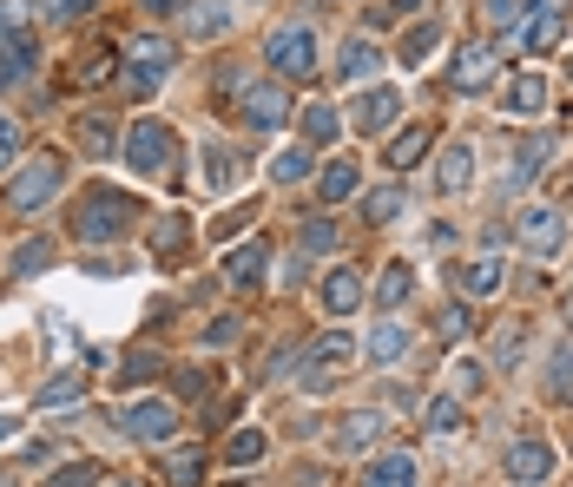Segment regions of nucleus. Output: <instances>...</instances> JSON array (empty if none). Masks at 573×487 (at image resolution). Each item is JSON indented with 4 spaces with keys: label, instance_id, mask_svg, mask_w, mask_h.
<instances>
[{
    "label": "nucleus",
    "instance_id": "11",
    "mask_svg": "<svg viewBox=\"0 0 573 487\" xmlns=\"http://www.w3.org/2000/svg\"><path fill=\"white\" fill-rule=\"evenodd\" d=\"M284 106H290L284 86H264V79L244 86V125H251V132H277V125H284Z\"/></svg>",
    "mask_w": 573,
    "mask_h": 487
},
{
    "label": "nucleus",
    "instance_id": "43",
    "mask_svg": "<svg viewBox=\"0 0 573 487\" xmlns=\"http://www.w3.org/2000/svg\"><path fill=\"white\" fill-rule=\"evenodd\" d=\"M92 482H99V468H92V462H66V468H59L46 487H92Z\"/></svg>",
    "mask_w": 573,
    "mask_h": 487
},
{
    "label": "nucleus",
    "instance_id": "15",
    "mask_svg": "<svg viewBox=\"0 0 573 487\" xmlns=\"http://www.w3.org/2000/svg\"><path fill=\"white\" fill-rule=\"evenodd\" d=\"M488 73H495V53L488 46H462L455 66H449V86L455 92H475V86H488Z\"/></svg>",
    "mask_w": 573,
    "mask_h": 487
},
{
    "label": "nucleus",
    "instance_id": "39",
    "mask_svg": "<svg viewBox=\"0 0 573 487\" xmlns=\"http://www.w3.org/2000/svg\"><path fill=\"white\" fill-rule=\"evenodd\" d=\"M79 389H86L79 376H59V383H46V389H40V409H66V402H79Z\"/></svg>",
    "mask_w": 573,
    "mask_h": 487
},
{
    "label": "nucleus",
    "instance_id": "20",
    "mask_svg": "<svg viewBox=\"0 0 573 487\" xmlns=\"http://www.w3.org/2000/svg\"><path fill=\"white\" fill-rule=\"evenodd\" d=\"M469 171H475V145H469V139H455V145L442 152V165H436V185H442V191H462V185H469Z\"/></svg>",
    "mask_w": 573,
    "mask_h": 487
},
{
    "label": "nucleus",
    "instance_id": "13",
    "mask_svg": "<svg viewBox=\"0 0 573 487\" xmlns=\"http://www.w3.org/2000/svg\"><path fill=\"white\" fill-rule=\"evenodd\" d=\"M0 53H7V59H0V86H20V79L40 66V40H33V33H7Z\"/></svg>",
    "mask_w": 573,
    "mask_h": 487
},
{
    "label": "nucleus",
    "instance_id": "27",
    "mask_svg": "<svg viewBox=\"0 0 573 487\" xmlns=\"http://www.w3.org/2000/svg\"><path fill=\"white\" fill-rule=\"evenodd\" d=\"M376 59H383V53H376L370 40H350V46H343V59H337V73H343V79H370V73H376Z\"/></svg>",
    "mask_w": 573,
    "mask_h": 487
},
{
    "label": "nucleus",
    "instance_id": "37",
    "mask_svg": "<svg viewBox=\"0 0 573 487\" xmlns=\"http://www.w3.org/2000/svg\"><path fill=\"white\" fill-rule=\"evenodd\" d=\"M548 369H554L548 389H554V396H573V343H561V350L548 356Z\"/></svg>",
    "mask_w": 573,
    "mask_h": 487
},
{
    "label": "nucleus",
    "instance_id": "1",
    "mask_svg": "<svg viewBox=\"0 0 573 487\" xmlns=\"http://www.w3.org/2000/svg\"><path fill=\"white\" fill-rule=\"evenodd\" d=\"M59 185H66V158H59V152H40L33 165H20V171L7 178L0 204H7V211H40V204H46Z\"/></svg>",
    "mask_w": 573,
    "mask_h": 487
},
{
    "label": "nucleus",
    "instance_id": "8",
    "mask_svg": "<svg viewBox=\"0 0 573 487\" xmlns=\"http://www.w3.org/2000/svg\"><path fill=\"white\" fill-rule=\"evenodd\" d=\"M165 73H172V46H165V40H139V46H132V73H125V92H132V99H145V92H152V86H158Z\"/></svg>",
    "mask_w": 573,
    "mask_h": 487
},
{
    "label": "nucleus",
    "instance_id": "36",
    "mask_svg": "<svg viewBox=\"0 0 573 487\" xmlns=\"http://www.w3.org/2000/svg\"><path fill=\"white\" fill-rule=\"evenodd\" d=\"M257 455H264V435H257V429H244V435H231V449H224V462H231V468H251Z\"/></svg>",
    "mask_w": 573,
    "mask_h": 487
},
{
    "label": "nucleus",
    "instance_id": "28",
    "mask_svg": "<svg viewBox=\"0 0 573 487\" xmlns=\"http://www.w3.org/2000/svg\"><path fill=\"white\" fill-rule=\"evenodd\" d=\"M73 132H79V145H86V152H99V158H106V152H112V139H119L106 112H86V119H79Z\"/></svg>",
    "mask_w": 573,
    "mask_h": 487
},
{
    "label": "nucleus",
    "instance_id": "7",
    "mask_svg": "<svg viewBox=\"0 0 573 487\" xmlns=\"http://www.w3.org/2000/svg\"><path fill=\"white\" fill-rule=\"evenodd\" d=\"M172 429H178V409H172V402H158V396H145V402H132V409H125V435H132V442H145V449L172 442Z\"/></svg>",
    "mask_w": 573,
    "mask_h": 487
},
{
    "label": "nucleus",
    "instance_id": "32",
    "mask_svg": "<svg viewBox=\"0 0 573 487\" xmlns=\"http://www.w3.org/2000/svg\"><path fill=\"white\" fill-rule=\"evenodd\" d=\"M462 290L469 297H495L502 290V257H482L475 270H462Z\"/></svg>",
    "mask_w": 573,
    "mask_h": 487
},
{
    "label": "nucleus",
    "instance_id": "29",
    "mask_svg": "<svg viewBox=\"0 0 573 487\" xmlns=\"http://www.w3.org/2000/svg\"><path fill=\"white\" fill-rule=\"evenodd\" d=\"M350 191H356V165H350V158H337V165L323 171V185H317V198H323V204H343Z\"/></svg>",
    "mask_w": 573,
    "mask_h": 487
},
{
    "label": "nucleus",
    "instance_id": "26",
    "mask_svg": "<svg viewBox=\"0 0 573 487\" xmlns=\"http://www.w3.org/2000/svg\"><path fill=\"white\" fill-rule=\"evenodd\" d=\"M422 152H429V132H422V125H409V132H396V139H389V165H396V171L422 165Z\"/></svg>",
    "mask_w": 573,
    "mask_h": 487
},
{
    "label": "nucleus",
    "instance_id": "40",
    "mask_svg": "<svg viewBox=\"0 0 573 487\" xmlns=\"http://www.w3.org/2000/svg\"><path fill=\"white\" fill-rule=\"evenodd\" d=\"M178 244H185V218H165V224H152V251H158V257H172Z\"/></svg>",
    "mask_w": 573,
    "mask_h": 487
},
{
    "label": "nucleus",
    "instance_id": "17",
    "mask_svg": "<svg viewBox=\"0 0 573 487\" xmlns=\"http://www.w3.org/2000/svg\"><path fill=\"white\" fill-rule=\"evenodd\" d=\"M264 270H271V244H244V251H231V270H224V277H231L238 290H257Z\"/></svg>",
    "mask_w": 573,
    "mask_h": 487
},
{
    "label": "nucleus",
    "instance_id": "42",
    "mask_svg": "<svg viewBox=\"0 0 573 487\" xmlns=\"http://www.w3.org/2000/svg\"><path fill=\"white\" fill-rule=\"evenodd\" d=\"M482 13H488V26H521V0H482Z\"/></svg>",
    "mask_w": 573,
    "mask_h": 487
},
{
    "label": "nucleus",
    "instance_id": "44",
    "mask_svg": "<svg viewBox=\"0 0 573 487\" xmlns=\"http://www.w3.org/2000/svg\"><path fill=\"white\" fill-rule=\"evenodd\" d=\"M158 369H165V363H158V356H145V350H132V356H125V369H119V376H125V383H145V376H158Z\"/></svg>",
    "mask_w": 573,
    "mask_h": 487
},
{
    "label": "nucleus",
    "instance_id": "31",
    "mask_svg": "<svg viewBox=\"0 0 573 487\" xmlns=\"http://www.w3.org/2000/svg\"><path fill=\"white\" fill-rule=\"evenodd\" d=\"M198 475H205V455H198V449H172V455H165V482L172 487H191Z\"/></svg>",
    "mask_w": 573,
    "mask_h": 487
},
{
    "label": "nucleus",
    "instance_id": "5",
    "mask_svg": "<svg viewBox=\"0 0 573 487\" xmlns=\"http://www.w3.org/2000/svg\"><path fill=\"white\" fill-rule=\"evenodd\" d=\"M515 231H521V251H528V257H554V251L568 244V218H561L554 204H528Z\"/></svg>",
    "mask_w": 573,
    "mask_h": 487
},
{
    "label": "nucleus",
    "instance_id": "49",
    "mask_svg": "<svg viewBox=\"0 0 573 487\" xmlns=\"http://www.w3.org/2000/svg\"><path fill=\"white\" fill-rule=\"evenodd\" d=\"M139 7H152V13H172V7H178V0H139Z\"/></svg>",
    "mask_w": 573,
    "mask_h": 487
},
{
    "label": "nucleus",
    "instance_id": "2",
    "mask_svg": "<svg viewBox=\"0 0 573 487\" xmlns=\"http://www.w3.org/2000/svg\"><path fill=\"white\" fill-rule=\"evenodd\" d=\"M132 211H139V198H132V191H112V185H99V191H86V198H79V218H73V231H79L86 244H99V237H119V231L132 224Z\"/></svg>",
    "mask_w": 573,
    "mask_h": 487
},
{
    "label": "nucleus",
    "instance_id": "33",
    "mask_svg": "<svg viewBox=\"0 0 573 487\" xmlns=\"http://www.w3.org/2000/svg\"><path fill=\"white\" fill-rule=\"evenodd\" d=\"M436 40H442V26H436V20H422V26H416V33H409V40H403V66H422V59H429V46H436Z\"/></svg>",
    "mask_w": 573,
    "mask_h": 487
},
{
    "label": "nucleus",
    "instance_id": "10",
    "mask_svg": "<svg viewBox=\"0 0 573 487\" xmlns=\"http://www.w3.org/2000/svg\"><path fill=\"white\" fill-rule=\"evenodd\" d=\"M350 356H356V343H350L343 330H330V336H317V343L304 350V363H310V376H304V383L317 389V383H330V376H343V363H350Z\"/></svg>",
    "mask_w": 573,
    "mask_h": 487
},
{
    "label": "nucleus",
    "instance_id": "35",
    "mask_svg": "<svg viewBox=\"0 0 573 487\" xmlns=\"http://www.w3.org/2000/svg\"><path fill=\"white\" fill-rule=\"evenodd\" d=\"M429 429H436V435H455V429H462V402H455V396H436V402H429Z\"/></svg>",
    "mask_w": 573,
    "mask_h": 487
},
{
    "label": "nucleus",
    "instance_id": "21",
    "mask_svg": "<svg viewBox=\"0 0 573 487\" xmlns=\"http://www.w3.org/2000/svg\"><path fill=\"white\" fill-rule=\"evenodd\" d=\"M376 435H383V416L356 409V416H343V429H337V449H343V455H363V449H370Z\"/></svg>",
    "mask_w": 573,
    "mask_h": 487
},
{
    "label": "nucleus",
    "instance_id": "16",
    "mask_svg": "<svg viewBox=\"0 0 573 487\" xmlns=\"http://www.w3.org/2000/svg\"><path fill=\"white\" fill-rule=\"evenodd\" d=\"M548 158H554V139H548V132H541V139H528V145L515 152V165H508V191H521L528 178H541V171H548Z\"/></svg>",
    "mask_w": 573,
    "mask_h": 487
},
{
    "label": "nucleus",
    "instance_id": "25",
    "mask_svg": "<svg viewBox=\"0 0 573 487\" xmlns=\"http://www.w3.org/2000/svg\"><path fill=\"white\" fill-rule=\"evenodd\" d=\"M337 132H343L337 106H323V99H317V106H304V139H310V145H330Z\"/></svg>",
    "mask_w": 573,
    "mask_h": 487
},
{
    "label": "nucleus",
    "instance_id": "30",
    "mask_svg": "<svg viewBox=\"0 0 573 487\" xmlns=\"http://www.w3.org/2000/svg\"><path fill=\"white\" fill-rule=\"evenodd\" d=\"M363 211H370L376 224H389L396 211H409V191H403V185H376V191L363 198Z\"/></svg>",
    "mask_w": 573,
    "mask_h": 487
},
{
    "label": "nucleus",
    "instance_id": "46",
    "mask_svg": "<svg viewBox=\"0 0 573 487\" xmlns=\"http://www.w3.org/2000/svg\"><path fill=\"white\" fill-rule=\"evenodd\" d=\"M436 330H442V336H462V330H469V317H462V310H455V303H449V310H442V323H436Z\"/></svg>",
    "mask_w": 573,
    "mask_h": 487
},
{
    "label": "nucleus",
    "instance_id": "9",
    "mask_svg": "<svg viewBox=\"0 0 573 487\" xmlns=\"http://www.w3.org/2000/svg\"><path fill=\"white\" fill-rule=\"evenodd\" d=\"M508 482L515 487H541V482H554V449L535 435V442H515L508 449Z\"/></svg>",
    "mask_w": 573,
    "mask_h": 487
},
{
    "label": "nucleus",
    "instance_id": "24",
    "mask_svg": "<svg viewBox=\"0 0 573 487\" xmlns=\"http://www.w3.org/2000/svg\"><path fill=\"white\" fill-rule=\"evenodd\" d=\"M363 487H416V462L409 455H383V462H370Z\"/></svg>",
    "mask_w": 573,
    "mask_h": 487
},
{
    "label": "nucleus",
    "instance_id": "6",
    "mask_svg": "<svg viewBox=\"0 0 573 487\" xmlns=\"http://www.w3.org/2000/svg\"><path fill=\"white\" fill-rule=\"evenodd\" d=\"M396 119H403V92H396V86H370V92L350 106V125H356L363 139H383Z\"/></svg>",
    "mask_w": 573,
    "mask_h": 487
},
{
    "label": "nucleus",
    "instance_id": "52",
    "mask_svg": "<svg viewBox=\"0 0 573 487\" xmlns=\"http://www.w3.org/2000/svg\"><path fill=\"white\" fill-rule=\"evenodd\" d=\"M541 7H561V0H541Z\"/></svg>",
    "mask_w": 573,
    "mask_h": 487
},
{
    "label": "nucleus",
    "instance_id": "38",
    "mask_svg": "<svg viewBox=\"0 0 573 487\" xmlns=\"http://www.w3.org/2000/svg\"><path fill=\"white\" fill-rule=\"evenodd\" d=\"M304 171H310V152H277V158H271V178H277V185H297Z\"/></svg>",
    "mask_w": 573,
    "mask_h": 487
},
{
    "label": "nucleus",
    "instance_id": "50",
    "mask_svg": "<svg viewBox=\"0 0 573 487\" xmlns=\"http://www.w3.org/2000/svg\"><path fill=\"white\" fill-rule=\"evenodd\" d=\"M0 442H13V416H0Z\"/></svg>",
    "mask_w": 573,
    "mask_h": 487
},
{
    "label": "nucleus",
    "instance_id": "3",
    "mask_svg": "<svg viewBox=\"0 0 573 487\" xmlns=\"http://www.w3.org/2000/svg\"><path fill=\"white\" fill-rule=\"evenodd\" d=\"M172 158H178V132H172V125L139 119V125L125 132V165H132L139 178H165V171H172Z\"/></svg>",
    "mask_w": 573,
    "mask_h": 487
},
{
    "label": "nucleus",
    "instance_id": "12",
    "mask_svg": "<svg viewBox=\"0 0 573 487\" xmlns=\"http://www.w3.org/2000/svg\"><path fill=\"white\" fill-rule=\"evenodd\" d=\"M502 106H508L515 119H541V106H548V79H541V73H515V79L502 86Z\"/></svg>",
    "mask_w": 573,
    "mask_h": 487
},
{
    "label": "nucleus",
    "instance_id": "53",
    "mask_svg": "<svg viewBox=\"0 0 573 487\" xmlns=\"http://www.w3.org/2000/svg\"><path fill=\"white\" fill-rule=\"evenodd\" d=\"M112 487H132V482H112Z\"/></svg>",
    "mask_w": 573,
    "mask_h": 487
},
{
    "label": "nucleus",
    "instance_id": "48",
    "mask_svg": "<svg viewBox=\"0 0 573 487\" xmlns=\"http://www.w3.org/2000/svg\"><path fill=\"white\" fill-rule=\"evenodd\" d=\"M416 7H422V0H389V13H416Z\"/></svg>",
    "mask_w": 573,
    "mask_h": 487
},
{
    "label": "nucleus",
    "instance_id": "47",
    "mask_svg": "<svg viewBox=\"0 0 573 487\" xmlns=\"http://www.w3.org/2000/svg\"><path fill=\"white\" fill-rule=\"evenodd\" d=\"M13 145H20V125H13V119H7V112H0V158H7V152H13Z\"/></svg>",
    "mask_w": 573,
    "mask_h": 487
},
{
    "label": "nucleus",
    "instance_id": "45",
    "mask_svg": "<svg viewBox=\"0 0 573 487\" xmlns=\"http://www.w3.org/2000/svg\"><path fill=\"white\" fill-rule=\"evenodd\" d=\"M99 0H40V13L46 20H79V13H92Z\"/></svg>",
    "mask_w": 573,
    "mask_h": 487
},
{
    "label": "nucleus",
    "instance_id": "23",
    "mask_svg": "<svg viewBox=\"0 0 573 487\" xmlns=\"http://www.w3.org/2000/svg\"><path fill=\"white\" fill-rule=\"evenodd\" d=\"M403 356H409V330H403V323L370 330V363H383V369H389V363H403Z\"/></svg>",
    "mask_w": 573,
    "mask_h": 487
},
{
    "label": "nucleus",
    "instance_id": "41",
    "mask_svg": "<svg viewBox=\"0 0 573 487\" xmlns=\"http://www.w3.org/2000/svg\"><path fill=\"white\" fill-rule=\"evenodd\" d=\"M297 237H304V251H330V244H337V224H330V218H304Z\"/></svg>",
    "mask_w": 573,
    "mask_h": 487
},
{
    "label": "nucleus",
    "instance_id": "22",
    "mask_svg": "<svg viewBox=\"0 0 573 487\" xmlns=\"http://www.w3.org/2000/svg\"><path fill=\"white\" fill-rule=\"evenodd\" d=\"M409 290H416V270H409V264H389V270L376 277V310H403Z\"/></svg>",
    "mask_w": 573,
    "mask_h": 487
},
{
    "label": "nucleus",
    "instance_id": "34",
    "mask_svg": "<svg viewBox=\"0 0 573 487\" xmlns=\"http://www.w3.org/2000/svg\"><path fill=\"white\" fill-rule=\"evenodd\" d=\"M46 257H53V244H46V237H26V244L13 251V270L33 277V270H46Z\"/></svg>",
    "mask_w": 573,
    "mask_h": 487
},
{
    "label": "nucleus",
    "instance_id": "4",
    "mask_svg": "<svg viewBox=\"0 0 573 487\" xmlns=\"http://www.w3.org/2000/svg\"><path fill=\"white\" fill-rule=\"evenodd\" d=\"M264 59H271V73H284V79H310V73H317V33H310V26H277L271 46H264Z\"/></svg>",
    "mask_w": 573,
    "mask_h": 487
},
{
    "label": "nucleus",
    "instance_id": "18",
    "mask_svg": "<svg viewBox=\"0 0 573 487\" xmlns=\"http://www.w3.org/2000/svg\"><path fill=\"white\" fill-rule=\"evenodd\" d=\"M356 303H363V277H356V270H330V277H323V310H330V317H350Z\"/></svg>",
    "mask_w": 573,
    "mask_h": 487
},
{
    "label": "nucleus",
    "instance_id": "19",
    "mask_svg": "<svg viewBox=\"0 0 573 487\" xmlns=\"http://www.w3.org/2000/svg\"><path fill=\"white\" fill-rule=\"evenodd\" d=\"M238 171H244V158L231 145H205V191H231Z\"/></svg>",
    "mask_w": 573,
    "mask_h": 487
},
{
    "label": "nucleus",
    "instance_id": "51",
    "mask_svg": "<svg viewBox=\"0 0 573 487\" xmlns=\"http://www.w3.org/2000/svg\"><path fill=\"white\" fill-rule=\"evenodd\" d=\"M568 323H573V297H568Z\"/></svg>",
    "mask_w": 573,
    "mask_h": 487
},
{
    "label": "nucleus",
    "instance_id": "14",
    "mask_svg": "<svg viewBox=\"0 0 573 487\" xmlns=\"http://www.w3.org/2000/svg\"><path fill=\"white\" fill-rule=\"evenodd\" d=\"M508 40H515V46H528V53H548V46H561V7H541V13H535V20H521Z\"/></svg>",
    "mask_w": 573,
    "mask_h": 487
}]
</instances>
